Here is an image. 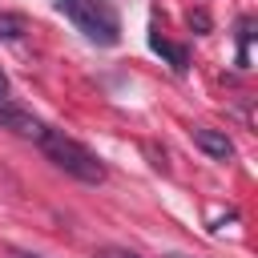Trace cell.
I'll return each instance as SVG.
<instances>
[{"instance_id": "6", "label": "cell", "mask_w": 258, "mask_h": 258, "mask_svg": "<svg viewBox=\"0 0 258 258\" xmlns=\"http://www.w3.org/2000/svg\"><path fill=\"white\" fill-rule=\"evenodd\" d=\"M93 258H141V254H133V250H125V246H101Z\"/></svg>"}, {"instance_id": "4", "label": "cell", "mask_w": 258, "mask_h": 258, "mask_svg": "<svg viewBox=\"0 0 258 258\" xmlns=\"http://www.w3.org/2000/svg\"><path fill=\"white\" fill-rule=\"evenodd\" d=\"M189 137H194V145H198L206 157H214V161H230V157H234V141H230L222 129L194 125V129H189Z\"/></svg>"}, {"instance_id": "9", "label": "cell", "mask_w": 258, "mask_h": 258, "mask_svg": "<svg viewBox=\"0 0 258 258\" xmlns=\"http://www.w3.org/2000/svg\"><path fill=\"white\" fill-rule=\"evenodd\" d=\"M4 93H8V77L0 73V97H4Z\"/></svg>"}, {"instance_id": "3", "label": "cell", "mask_w": 258, "mask_h": 258, "mask_svg": "<svg viewBox=\"0 0 258 258\" xmlns=\"http://www.w3.org/2000/svg\"><path fill=\"white\" fill-rule=\"evenodd\" d=\"M0 129H8V133H16V137H28V141H40V137L48 133V125H44L40 117H32V113H24V109H12V105H0Z\"/></svg>"}, {"instance_id": "1", "label": "cell", "mask_w": 258, "mask_h": 258, "mask_svg": "<svg viewBox=\"0 0 258 258\" xmlns=\"http://www.w3.org/2000/svg\"><path fill=\"white\" fill-rule=\"evenodd\" d=\"M36 145H40V149L48 153V161H52L56 169H64L69 177H77V181H85V185H101V181H105V161H101L93 149H85L81 141L48 129Z\"/></svg>"}, {"instance_id": "8", "label": "cell", "mask_w": 258, "mask_h": 258, "mask_svg": "<svg viewBox=\"0 0 258 258\" xmlns=\"http://www.w3.org/2000/svg\"><path fill=\"white\" fill-rule=\"evenodd\" d=\"M189 24H194L198 32H210V16H206V12H189Z\"/></svg>"}, {"instance_id": "5", "label": "cell", "mask_w": 258, "mask_h": 258, "mask_svg": "<svg viewBox=\"0 0 258 258\" xmlns=\"http://www.w3.org/2000/svg\"><path fill=\"white\" fill-rule=\"evenodd\" d=\"M149 44H153V52L169 56V64H173L177 73L185 69V48H177V44H169V40H161V36H149Z\"/></svg>"}, {"instance_id": "7", "label": "cell", "mask_w": 258, "mask_h": 258, "mask_svg": "<svg viewBox=\"0 0 258 258\" xmlns=\"http://www.w3.org/2000/svg\"><path fill=\"white\" fill-rule=\"evenodd\" d=\"M20 28H24V24H20L16 16H0V36H20Z\"/></svg>"}, {"instance_id": "2", "label": "cell", "mask_w": 258, "mask_h": 258, "mask_svg": "<svg viewBox=\"0 0 258 258\" xmlns=\"http://www.w3.org/2000/svg\"><path fill=\"white\" fill-rule=\"evenodd\" d=\"M60 12H69V20L97 44H117V16L101 4V0H56Z\"/></svg>"}]
</instances>
